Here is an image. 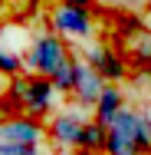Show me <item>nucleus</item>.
Masks as SVG:
<instances>
[{
    "label": "nucleus",
    "instance_id": "1",
    "mask_svg": "<svg viewBox=\"0 0 151 155\" xmlns=\"http://www.w3.org/2000/svg\"><path fill=\"white\" fill-rule=\"evenodd\" d=\"M69 46L59 33L53 30H36L30 33V43H27V53H23V66L27 73H39V76H49L62 60H66Z\"/></svg>",
    "mask_w": 151,
    "mask_h": 155
},
{
    "label": "nucleus",
    "instance_id": "2",
    "mask_svg": "<svg viewBox=\"0 0 151 155\" xmlns=\"http://www.w3.org/2000/svg\"><path fill=\"white\" fill-rule=\"evenodd\" d=\"M49 30L59 33L62 40H92L95 36V20H92L89 7H76V3H53L49 7Z\"/></svg>",
    "mask_w": 151,
    "mask_h": 155
},
{
    "label": "nucleus",
    "instance_id": "3",
    "mask_svg": "<svg viewBox=\"0 0 151 155\" xmlns=\"http://www.w3.org/2000/svg\"><path fill=\"white\" fill-rule=\"evenodd\" d=\"M56 89L49 83V76L39 73H23V89H20V102H23V116L46 122L49 112H56Z\"/></svg>",
    "mask_w": 151,
    "mask_h": 155
},
{
    "label": "nucleus",
    "instance_id": "4",
    "mask_svg": "<svg viewBox=\"0 0 151 155\" xmlns=\"http://www.w3.org/2000/svg\"><path fill=\"white\" fill-rule=\"evenodd\" d=\"M82 63L89 66L102 83H125L128 79V63H125V56H121L115 46H109V43L89 46L86 56H82Z\"/></svg>",
    "mask_w": 151,
    "mask_h": 155
},
{
    "label": "nucleus",
    "instance_id": "5",
    "mask_svg": "<svg viewBox=\"0 0 151 155\" xmlns=\"http://www.w3.org/2000/svg\"><path fill=\"white\" fill-rule=\"evenodd\" d=\"M82 122H86V116L79 109H59V112H49V119L43 122V129H46V139L59 152H66V149H76L79 145V129H82Z\"/></svg>",
    "mask_w": 151,
    "mask_h": 155
},
{
    "label": "nucleus",
    "instance_id": "6",
    "mask_svg": "<svg viewBox=\"0 0 151 155\" xmlns=\"http://www.w3.org/2000/svg\"><path fill=\"white\" fill-rule=\"evenodd\" d=\"M46 129L39 119L30 116H7L0 122V142H43Z\"/></svg>",
    "mask_w": 151,
    "mask_h": 155
},
{
    "label": "nucleus",
    "instance_id": "7",
    "mask_svg": "<svg viewBox=\"0 0 151 155\" xmlns=\"http://www.w3.org/2000/svg\"><path fill=\"white\" fill-rule=\"evenodd\" d=\"M102 79L92 73L89 66L82 63V56H79V63H76V83H72V99H76V106L79 109H92L95 106V99H99V93H102Z\"/></svg>",
    "mask_w": 151,
    "mask_h": 155
},
{
    "label": "nucleus",
    "instance_id": "8",
    "mask_svg": "<svg viewBox=\"0 0 151 155\" xmlns=\"http://www.w3.org/2000/svg\"><path fill=\"white\" fill-rule=\"evenodd\" d=\"M121 106H125V89H121V83H105L102 93H99V99H95V106H92V119L109 129Z\"/></svg>",
    "mask_w": 151,
    "mask_h": 155
},
{
    "label": "nucleus",
    "instance_id": "9",
    "mask_svg": "<svg viewBox=\"0 0 151 155\" xmlns=\"http://www.w3.org/2000/svg\"><path fill=\"white\" fill-rule=\"evenodd\" d=\"M128 63V73H151V30H138L131 36L128 53H121Z\"/></svg>",
    "mask_w": 151,
    "mask_h": 155
},
{
    "label": "nucleus",
    "instance_id": "10",
    "mask_svg": "<svg viewBox=\"0 0 151 155\" xmlns=\"http://www.w3.org/2000/svg\"><path fill=\"white\" fill-rule=\"evenodd\" d=\"M76 63H79L76 53H66V60L49 73V83H53V89H56L59 96H69V93H72V83H76Z\"/></svg>",
    "mask_w": 151,
    "mask_h": 155
},
{
    "label": "nucleus",
    "instance_id": "11",
    "mask_svg": "<svg viewBox=\"0 0 151 155\" xmlns=\"http://www.w3.org/2000/svg\"><path fill=\"white\" fill-rule=\"evenodd\" d=\"M105 125L95 122V119H86L82 129H79V145L76 149H86V152H99L102 155V145H105Z\"/></svg>",
    "mask_w": 151,
    "mask_h": 155
},
{
    "label": "nucleus",
    "instance_id": "12",
    "mask_svg": "<svg viewBox=\"0 0 151 155\" xmlns=\"http://www.w3.org/2000/svg\"><path fill=\"white\" fill-rule=\"evenodd\" d=\"M102 155H141L138 145L131 139H125L118 129H109L105 132V145H102Z\"/></svg>",
    "mask_w": 151,
    "mask_h": 155
},
{
    "label": "nucleus",
    "instance_id": "13",
    "mask_svg": "<svg viewBox=\"0 0 151 155\" xmlns=\"http://www.w3.org/2000/svg\"><path fill=\"white\" fill-rule=\"evenodd\" d=\"M43 142H0V155H36Z\"/></svg>",
    "mask_w": 151,
    "mask_h": 155
},
{
    "label": "nucleus",
    "instance_id": "14",
    "mask_svg": "<svg viewBox=\"0 0 151 155\" xmlns=\"http://www.w3.org/2000/svg\"><path fill=\"white\" fill-rule=\"evenodd\" d=\"M138 30H145V27H141V20H138L135 13H121L118 17V33L125 36V40H131Z\"/></svg>",
    "mask_w": 151,
    "mask_h": 155
},
{
    "label": "nucleus",
    "instance_id": "15",
    "mask_svg": "<svg viewBox=\"0 0 151 155\" xmlns=\"http://www.w3.org/2000/svg\"><path fill=\"white\" fill-rule=\"evenodd\" d=\"M62 3H76V7H89V10H95L99 0H62Z\"/></svg>",
    "mask_w": 151,
    "mask_h": 155
},
{
    "label": "nucleus",
    "instance_id": "16",
    "mask_svg": "<svg viewBox=\"0 0 151 155\" xmlns=\"http://www.w3.org/2000/svg\"><path fill=\"white\" fill-rule=\"evenodd\" d=\"M17 3H20V7H33V10H36V7H43L46 0H17Z\"/></svg>",
    "mask_w": 151,
    "mask_h": 155
},
{
    "label": "nucleus",
    "instance_id": "17",
    "mask_svg": "<svg viewBox=\"0 0 151 155\" xmlns=\"http://www.w3.org/2000/svg\"><path fill=\"white\" fill-rule=\"evenodd\" d=\"M76 155H99V152H86V149H72Z\"/></svg>",
    "mask_w": 151,
    "mask_h": 155
},
{
    "label": "nucleus",
    "instance_id": "18",
    "mask_svg": "<svg viewBox=\"0 0 151 155\" xmlns=\"http://www.w3.org/2000/svg\"><path fill=\"white\" fill-rule=\"evenodd\" d=\"M7 3H10V0H0V17H3V10H7Z\"/></svg>",
    "mask_w": 151,
    "mask_h": 155
},
{
    "label": "nucleus",
    "instance_id": "19",
    "mask_svg": "<svg viewBox=\"0 0 151 155\" xmlns=\"http://www.w3.org/2000/svg\"><path fill=\"white\" fill-rule=\"evenodd\" d=\"M36 155H62V152H36Z\"/></svg>",
    "mask_w": 151,
    "mask_h": 155
},
{
    "label": "nucleus",
    "instance_id": "20",
    "mask_svg": "<svg viewBox=\"0 0 151 155\" xmlns=\"http://www.w3.org/2000/svg\"><path fill=\"white\" fill-rule=\"evenodd\" d=\"M3 119H7V116H3V109H0V122H3Z\"/></svg>",
    "mask_w": 151,
    "mask_h": 155
},
{
    "label": "nucleus",
    "instance_id": "21",
    "mask_svg": "<svg viewBox=\"0 0 151 155\" xmlns=\"http://www.w3.org/2000/svg\"><path fill=\"white\" fill-rule=\"evenodd\" d=\"M3 83H7V79H3V76H0V89H3Z\"/></svg>",
    "mask_w": 151,
    "mask_h": 155
}]
</instances>
